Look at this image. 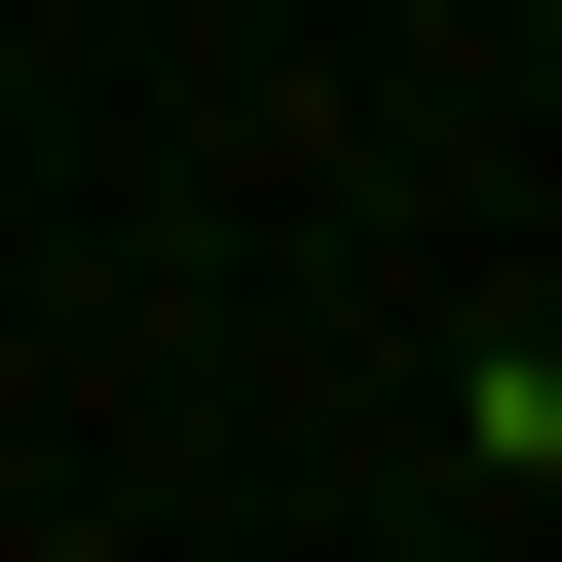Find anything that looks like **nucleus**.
<instances>
[{
    "label": "nucleus",
    "mask_w": 562,
    "mask_h": 562,
    "mask_svg": "<svg viewBox=\"0 0 562 562\" xmlns=\"http://www.w3.org/2000/svg\"><path fill=\"white\" fill-rule=\"evenodd\" d=\"M525 487H562V413H525Z\"/></svg>",
    "instance_id": "f257e3e1"
}]
</instances>
